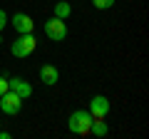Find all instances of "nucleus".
Returning <instances> with one entry per match:
<instances>
[{"label":"nucleus","instance_id":"f257e3e1","mask_svg":"<svg viewBox=\"0 0 149 139\" xmlns=\"http://www.w3.org/2000/svg\"><path fill=\"white\" fill-rule=\"evenodd\" d=\"M92 114L87 112V109H74L72 114H70V122H67V127H70V132L72 134H77V137H85V134H90V129H92Z\"/></svg>","mask_w":149,"mask_h":139},{"label":"nucleus","instance_id":"f03ea898","mask_svg":"<svg viewBox=\"0 0 149 139\" xmlns=\"http://www.w3.org/2000/svg\"><path fill=\"white\" fill-rule=\"evenodd\" d=\"M35 47H37L35 35H32V32H25V35H17L15 42L10 45V55L17 57V60H25V57H30V55L35 52Z\"/></svg>","mask_w":149,"mask_h":139},{"label":"nucleus","instance_id":"7ed1b4c3","mask_svg":"<svg viewBox=\"0 0 149 139\" xmlns=\"http://www.w3.org/2000/svg\"><path fill=\"white\" fill-rule=\"evenodd\" d=\"M45 35H47L50 40H52V42H62L65 38H67V22L62 20V17H47V20H45Z\"/></svg>","mask_w":149,"mask_h":139},{"label":"nucleus","instance_id":"20e7f679","mask_svg":"<svg viewBox=\"0 0 149 139\" xmlns=\"http://www.w3.org/2000/svg\"><path fill=\"white\" fill-rule=\"evenodd\" d=\"M0 109H3L5 114H10V117L20 114V109H22V97H20V95H15L13 90H8L5 95L0 97Z\"/></svg>","mask_w":149,"mask_h":139},{"label":"nucleus","instance_id":"39448f33","mask_svg":"<svg viewBox=\"0 0 149 139\" xmlns=\"http://www.w3.org/2000/svg\"><path fill=\"white\" fill-rule=\"evenodd\" d=\"M87 112L92 114V119H104L107 114H109V99H107L104 95H95L90 99V109Z\"/></svg>","mask_w":149,"mask_h":139},{"label":"nucleus","instance_id":"423d86ee","mask_svg":"<svg viewBox=\"0 0 149 139\" xmlns=\"http://www.w3.org/2000/svg\"><path fill=\"white\" fill-rule=\"evenodd\" d=\"M10 25L15 27L17 35H25V32H32V30H35V20H32L27 13H15V15L10 17Z\"/></svg>","mask_w":149,"mask_h":139},{"label":"nucleus","instance_id":"0eeeda50","mask_svg":"<svg viewBox=\"0 0 149 139\" xmlns=\"http://www.w3.org/2000/svg\"><path fill=\"white\" fill-rule=\"evenodd\" d=\"M8 87H10L15 95H20L22 99L32 97V85L27 80H22V77H10V80H8Z\"/></svg>","mask_w":149,"mask_h":139},{"label":"nucleus","instance_id":"6e6552de","mask_svg":"<svg viewBox=\"0 0 149 139\" xmlns=\"http://www.w3.org/2000/svg\"><path fill=\"white\" fill-rule=\"evenodd\" d=\"M40 82H42L45 87H55L60 82V72L55 65H42L40 67Z\"/></svg>","mask_w":149,"mask_h":139},{"label":"nucleus","instance_id":"1a4fd4ad","mask_svg":"<svg viewBox=\"0 0 149 139\" xmlns=\"http://www.w3.org/2000/svg\"><path fill=\"white\" fill-rule=\"evenodd\" d=\"M90 134H95V137H107V134H109V127H107L104 119H95V122H92Z\"/></svg>","mask_w":149,"mask_h":139},{"label":"nucleus","instance_id":"9d476101","mask_svg":"<svg viewBox=\"0 0 149 139\" xmlns=\"http://www.w3.org/2000/svg\"><path fill=\"white\" fill-rule=\"evenodd\" d=\"M70 13H72V5H70V3H65V0L55 3V17H62V20H67Z\"/></svg>","mask_w":149,"mask_h":139},{"label":"nucleus","instance_id":"9b49d317","mask_svg":"<svg viewBox=\"0 0 149 139\" xmlns=\"http://www.w3.org/2000/svg\"><path fill=\"white\" fill-rule=\"evenodd\" d=\"M114 3L117 0H92L95 10H109V8H114Z\"/></svg>","mask_w":149,"mask_h":139},{"label":"nucleus","instance_id":"f8f14e48","mask_svg":"<svg viewBox=\"0 0 149 139\" xmlns=\"http://www.w3.org/2000/svg\"><path fill=\"white\" fill-rule=\"evenodd\" d=\"M8 90H10V87H8V77H3V75H0V97L5 95Z\"/></svg>","mask_w":149,"mask_h":139},{"label":"nucleus","instance_id":"ddd939ff","mask_svg":"<svg viewBox=\"0 0 149 139\" xmlns=\"http://www.w3.org/2000/svg\"><path fill=\"white\" fill-rule=\"evenodd\" d=\"M5 25H8V13L0 8V32H3V27H5Z\"/></svg>","mask_w":149,"mask_h":139},{"label":"nucleus","instance_id":"4468645a","mask_svg":"<svg viewBox=\"0 0 149 139\" xmlns=\"http://www.w3.org/2000/svg\"><path fill=\"white\" fill-rule=\"evenodd\" d=\"M0 139H10V132H0Z\"/></svg>","mask_w":149,"mask_h":139},{"label":"nucleus","instance_id":"2eb2a0df","mask_svg":"<svg viewBox=\"0 0 149 139\" xmlns=\"http://www.w3.org/2000/svg\"><path fill=\"white\" fill-rule=\"evenodd\" d=\"M0 45H3V35H0Z\"/></svg>","mask_w":149,"mask_h":139}]
</instances>
